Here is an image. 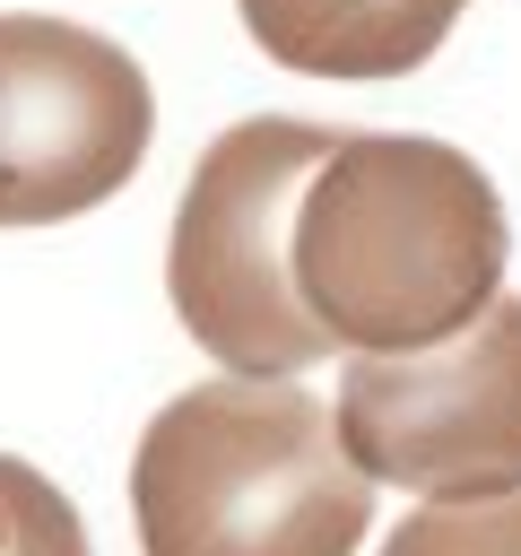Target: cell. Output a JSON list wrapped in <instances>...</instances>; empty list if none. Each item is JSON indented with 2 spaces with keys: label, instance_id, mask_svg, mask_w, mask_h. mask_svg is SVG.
<instances>
[{
  "label": "cell",
  "instance_id": "cell-6",
  "mask_svg": "<svg viewBox=\"0 0 521 556\" xmlns=\"http://www.w3.org/2000/svg\"><path fill=\"white\" fill-rule=\"evenodd\" d=\"M243 35L304 78H399L443 52L469 0H234Z\"/></svg>",
  "mask_w": 521,
  "mask_h": 556
},
{
  "label": "cell",
  "instance_id": "cell-2",
  "mask_svg": "<svg viewBox=\"0 0 521 556\" xmlns=\"http://www.w3.org/2000/svg\"><path fill=\"white\" fill-rule=\"evenodd\" d=\"M139 556H356L373 478L304 382H191L130 452Z\"/></svg>",
  "mask_w": 521,
  "mask_h": 556
},
{
  "label": "cell",
  "instance_id": "cell-7",
  "mask_svg": "<svg viewBox=\"0 0 521 556\" xmlns=\"http://www.w3.org/2000/svg\"><path fill=\"white\" fill-rule=\"evenodd\" d=\"M382 556H521V478L417 495L382 539Z\"/></svg>",
  "mask_w": 521,
  "mask_h": 556
},
{
  "label": "cell",
  "instance_id": "cell-1",
  "mask_svg": "<svg viewBox=\"0 0 521 556\" xmlns=\"http://www.w3.org/2000/svg\"><path fill=\"white\" fill-rule=\"evenodd\" d=\"M512 226L478 156L417 130H339L295 208V287L330 348L408 356L504 295Z\"/></svg>",
  "mask_w": 521,
  "mask_h": 556
},
{
  "label": "cell",
  "instance_id": "cell-4",
  "mask_svg": "<svg viewBox=\"0 0 521 556\" xmlns=\"http://www.w3.org/2000/svg\"><path fill=\"white\" fill-rule=\"evenodd\" d=\"M156 130L148 70L69 17L0 9V226L104 208Z\"/></svg>",
  "mask_w": 521,
  "mask_h": 556
},
{
  "label": "cell",
  "instance_id": "cell-5",
  "mask_svg": "<svg viewBox=\"0 0 521 556\" xmlns=\"http://www.w3.org/2000/svg\"><path fill=\"white\" fill-rule=\"evenodd\" d=\"M330 426L373 486L452 495L521 478V295H495L434 348L356 356L339 374Z\"/></svg>",
  "mask_w": 521,
  "mask_h": 556
},
{
  "label": "cell",
  "instance_id": "cell-3",
  "mask_svg": "<svg viewBox=\"0 0 521 556\" xmlns=\"http://www.w3.org/2000/svg\"><path fill=\"white\" fill-rule=\"evenodd\" d=\"M330 148H339V130H321V122L252 113V122L217 130L182 182L174 243H165V295H174V321L226 374L295 382L304 365L330 356V339L295 287V208Z\"/></svg>",
  "mask_w": 521,
  "mask_h": 556
},
{
  "label": "cell",
  "instance_id": "cell-8",
  "mask_svg": "<svg viewBox=\"0 0 521 556\" xmlns=\"http://www.w3.org/2000/svg\"><path fill=\"white\" fill-rule=\"evenodd\" d=\"M0 556H87L78 504L17 452H0Z\"/></svg>",
  "mask_w": 521,
  "mask_h": 556
}]
</instances>
